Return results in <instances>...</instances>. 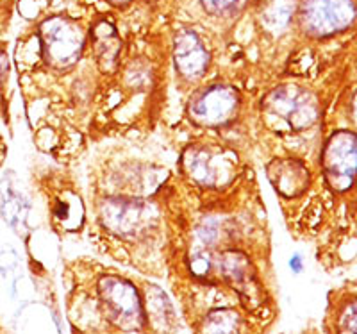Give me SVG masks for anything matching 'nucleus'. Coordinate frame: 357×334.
I'll return each instance as SVG.
<instances>
[{
  "label": "nucleus",
  "instance_id": "obj_1",
  "mask_svg": "<svg viewBox=\"0 0 357 334\" xmlns=\"http://www.w3.org/2000/svg\"><path fill=\"white\" fill-rule=\"evenodd\" d=\"M97 310L107 326L122 333H142L146 327L145 306L138 288L129 279L106 273L95 286Z\"/></svg>",
  "mask_w": 357,
  "mask_h": 334
},
{
  "label": "nucleus",
  "instance_id": "obj_2",
  "mask_svg": "<svg viewBox=\"0 0 357 334\" xmlns=\"http://www.w3.org/2000/svg\"><path fill=\"white\" fill-rule=\"evenodd\" d=\"M38 52L45 65L56 72L73 68L81 59L86 45V34L72 18L52 17L41 22L36 34Z\"/></svg>",
  "mask_w": 357,
  "mask_h": 334
},
{
  "label": "nucleus",
  "instance_id": "obj_3",
  "mask_svg": "<svg viewBox=\"0 0 357 334\" xmlns=\"http://www.w3.org/2000/svg\"><path fill=\"white\" fill-rule=\"evenodd\" d=\"M263 111L280 123V129L288 130L309 129L320 116L317 97L295 84L279 86L270 91L263 100Z\"/></svg>",
  "mask_w": 357,
  "mask_h": 334
},
{
  "label": "nucleus",
  "instance_id": "obj_4",
  "mask_svg": "<svg viewBox=\"0 0 357 334\" xmlns=\"http://www.w3.org/2000/svg\"><path fill=\"white\" fill-rule=\"evenodd\" d=\"M241 109V97L229 84H211L197 91L188 103V116L195 126L222 127L236 120Z\"/></svg>",
  "mask_w": 357,
  "mask_h": 334
},
{
  "label": "nucleus",
  "instance_id": "obj_5",
  "mask_svg": "<svg viewBox=\"0 0 357 334\" xmlns=\"http://www.w3.org/2000/svg\"><path fill=\"white\" fill-rule=\"evenodd\" d=\"M354 0H302L301 27L311 38H329L349 29L356 20Z\"/></svg>",
  "mask_w": 357,
  "mask_h": 334
},
{
  "label": "nucleus",
  "instance_id": "obj_6",
  "mask_svg": "<svg viewBox=\"0 0 357 334\" xmlns=\"http://www.w3.org/2000/svg\"><path fill=\"white\" fill-rule=\"evenodd\" d=\"M102 222L116 236L142 238L155 224L154 208L142 199L116 197L104 202L100 209Z\"/></svg>",
  "mask_w": 357,
  "mask_h": 334
},
{
  "label": "nucleus",
  "instance_id": "obj_7",
  "mask_svg": "<svg viewBox=\"0 0 357 334\" xmlns=\"http://www.w3.org/2000/svg\"><path fill=\"white\" fill-rule=\"evenodd\" d=\"M321 167L327 184L334 192H347L357 179V136L337 130L325 143Z\"/></svg>",
  "mask_w": 357,
  "mask_h": 334
},
{
  "label": "nucleus",
  "instance_id": "obj_8",
  "mask_svg": "<svg viewBox=\"0 0 357 334\" xmlns=\"http://www.w3.org/2000/svg\"><path fill=\"white\" fill-rule=\"evenodd\" d=\"M186 176L199 186L218 188L231 183L236 174V163L227 152L206 145H195L183 154Z\"/></svg>",
  "mask_w": 357,
  "mask_h": 334
},
{
  "label": "nucleus",
  "instance_id": "obj_9",
  "mask_svg": "<svg viewBox=\"0 0 357 334\" xmlns=\"http://www.w3.org/2000/svg\"><path fill=\"white\" fill-rule=\"evenodd\" d=\"M31 200L17 172L6 170L0 176V218L18 236L27 231Z\"/></svg>",
  "mask_w": 357,
  "mask_h": 334
},
{
  "label": "nucleus",
  "instance_id": "obj_10",
  "mask_svg": "<svg viewBox=\"0 0 357 334\" xmlns=\"http://www.w3.org/2000/svg\"><path fill=\"white\" fill-rule=\"evenodd\" d=\"M174 63L177 74L186 81H197L206 75L211 57L195 31H178L174 40Z\"/></svg>",
  "mask_w": 357,
  "mask_h": 334
},
{
  "label": "nucleus",
  "instance_id": "obj_11",
  "mask_svg": "<svg viewBox=\"0 0 357 334\" xmlns=\"http://www.w3.org/2000/svg\"><path fill=\"white\" fill-rule=\"evenodd\" d=\"M89 41L98 68L102 72H113L122 54V38L118 36L114 25L107 20H98L91 27Z\"/></svg>",
  "mask_w": 357,
  "mask_h": 334
},
{
  "label": "nucleus",
  "instance_id": "obj_12",
  "mask_svg": "<svg viewBox=\"0 0 357 334\" xmlns=\"http://www.w3.org/2000/svg\"><path fill=\"white\" fill-rule=\"evenodd\" d=\"M143 306H145L146 326L152 327V331L158 334H172L175 331V311L172 308L170 301L162 289L151 284L146 288V295L143 297Z\"/></svg>",
  "mask_w": 357,
  "mask_h": 334
},
{
  "label": "nucleus",
  "instance_id": "obj_13",
  "mask_svg": "<svg viewBox=\"0 0 357 334\" xmlns=\"http://www.w3.org/2000/svg\"><path fill=\"white\" fill-rule=\"evenodd\" d=\"M197 334H250V324L234 308H215L200 318Z\"/></svg>",
  "mask_w": 357,
  "mask_h": 334
},
{
  "label": "nucleus",
  "instance_id": "obj_14",
  "mask_svg": "<svg viewBox=\"0 0 357 334\" xmlns=\"http://www.w3.org/2000/svg\"><path fill=\"white\" fill-rule=\"evenodd\" d=\"M295 13V0H264L261 8V22L272 33L288 27Z\"/></svg>",
  "mask_w": 357,
  "mask_h": 334
},
{
  "label": "nucleus",
  "instance_id": "obj_15",
  "mask_svg": "<svg viewBox=\"0 0 357 334\" xmlns=\"http://www.w3.org/2000/svg\"><path fill=\"white\" fill-rule=\"evenodd\" d=\"M270 177H272V183L275 184L277 192L286 197L302 193L309 183L307 172L301 165H286V167H280V170L277 168V176L270 174Z\"/></svg>",
  "mask_w": 357,
  "mask_h": 334
},
{
  "label": "nucleus",
  "instance_id": "obj_16",
  "mask_svg": "<svg viewBox=\"0 0 357 334\" xmlns=\"http://www.w3.org/2000/svg\"><path fill=\"white\" fill-rule=\"evenodd\" d=\"M200 4L209 15L227 17V15H234L236 11H240L245 0H200Z\"/></svg>",
  "mask_w": 357,
  "mask_h": 334
},
{
  "label": "nucleus",
  "instance_id": "obj_17",
  "mask_svg": "<svg viewBox=\"0 0 357 334\" xmlns=\"http://www.w3.org/2000/svg\"><path fill=\"white\" fill-rule=\"evenodd\" d=\"M337 334H357V301L343 308L337 318Z\"/></svg>",
  "mask_w": 357,
  "mask_h": 334
},
{
  "label": "nucleus",
  "instance_id": "obj_18",
  "mask_svg": "<svg viewBox=\"0 0 357 334\" xmlns=\"http://www.w3.org/2000/svg\"><path fill=\"white\" fill-rule=\"evenodd\" d=\"M18 266V254L11 245H0V275L8 278Z\"/></svg>",
  "mask_w": 357,
  "mask_h": 334
},
{
  "label": "nucleus",
  "instance_id": "obj_19",
  "mask_svg": "<svg viewBox=\"0 0 357 334\" xmlns=\"http://www.w3.org/2000/svg\"><path fill=\"white\" fill-rule=\"evenodd\" d=\"M8 77H9V59L8 54L4 50L0 49V100L4 97V90L6 84H8Z\"/></svg>",
  "mask_w": 357,
  "mask_h": 334
},
{
  "label": "nucleus",
  "instance_id": "obj_20",
  "mask_svg": "<svg viewBox=\"0 0 357 334\" xmlns=\"http://www.w3.org/2000/svg\"><path fill=\"white\" fill-rule=\"evenodd\" d=\"M289 268L293 273H301L304 270V257L301 254H293L291 259H289Z\"/></svg>",
  "mask_w": 357,
  "mask_h": 334
},
{
  "label": "nucleus",
  "instance_id": "obj_21",
  "mask_svg": "<svg viewBox=\"0 0 357 334\" xmlns=\"http://www.w3.org/2000/svg\"><path fill=\"white\" fill-rule=\"evenodd\" d=\"M352 114H354V120L357 122V95L354 97V104H352Z\"/></svg>",
  "mask_w": 357,
  "mask_h": 334
},
{
  "label": "nucleus",
  "instance_id": "obj_22",
  "mask_svg": "<svg viewBox=\"0 0 357 334\" xmlns=\"http://www.w3.org/2000/svg\"><path fill=\"white\" fill-rule=\"evenodd\" d=\"M107 2L113 6H123V4H127V2H130V0H107Z\"/></svg>",
  "mask_w": 357,
  "mask_h": 334
},
{
  "label": "nucleus",
  "instance_id": "obj_23",
  "mask_svg": "<svg viewBox=\"0 0 357 334\" xmlns=\"http://www.w3.org/2000/svg\"><path fill=\"white\" fill-rule=\"evenodd\" d=\"M0 334H4V331H2V324H0Z\"/></svg>",
  "mask_w": 357,
  "mask_h": 334
}]
</instances>
